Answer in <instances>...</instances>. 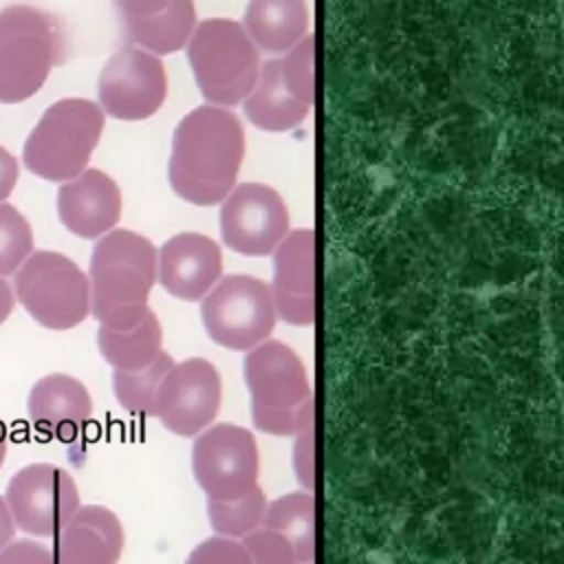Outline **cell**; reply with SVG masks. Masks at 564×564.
I'll list each match as a JSON object with an SVG mask.
<instances>
[{"instance_id":"836d02e7","label":"cell","mask_w":564,"mask_h":564,"mask_svg":"<svg viewBox=\"0 0 564 564\" xmlns=\"http://www.w3.org/2000/svg\"><path fill=\"white\" fill-rule=\"evenodd\" d=\"M7 438H9V432H7V425L0 421V465L7 456Z\"/></svg>"},{"instance_id":"5b68a950","label":"cell","mask_w":564,"mask_h":564,"mask_svg":"<svg viewBox=\"0 0 564 564\" xmlns=\"http://www.w3.org/2000/svg\"><path fill=\"white\" fill-rule=\"evenodd\" d=\"M185 46L194 79L209 106H238L253 90L260 53L240 22L205 20L194 26Z\"/></svg>"},{"instance_id":"d6986e66","label":"cell","mask_w":564,"mask_h":564,"mask_svg":"<svg viewBox=\"0 0 564 564\" xmlns=\"http://www.w3.org/2000/svg\"><path fill=\"white\" fill-rule=\"evenodd\" d=\"M121 520L101 505L79 507L57 531L55 564H117L123 553Z\"/></svg>"},{"instance_id":"52a82bcc","label":"cell","mask_w":564,"mask_h":564,"mask_svg":"<svg viewBox=\"0 0 564 564\" xmlns=\"http://www.w3.org/2000/svg\"><path fill=\"white\" fill-rule=\"evenodd\" d=\"M13 289L29 315L51 330H68L90 313L86 273L57 251L31 253L15 269Z\"/></svg>"},{"instance_id":"2e32d148","label":"cell","mask_w":564,"mask_h":564,"mask_svg":"<svg viewBox=\"0 0 564 564\" xmlns=\"http://www.w3.org/2000/svg\"><path fill=\"white\" fill-rule=\"evenodd\" d=\"M220 247L203 234L183 231L163 242L156 251V280L174 297L203 300L220 280Z\"/></svg>"},{"instance_id":"30bf717a","label":"cell","mask_w":564,"mask_h":564,"mask_svg":"<svg viewBox=\"0 0 564 564\" xmlns=\"http://www.w3.org/2000/svg\"><path fill=\"white\" fill-rule=\"evenodd\" d=\"M192 471L207 500H234L258 487L260 454L253 434L234 423H218L196 434Z\"/></svg>"},{"instance_id":"ac0fdd59","label":"cell","mask_w":564,"mask_h":564,"mask_svg":"<svg viewBox=\"0 0 564 564\" xmlns=\"http://www.w3.org/2000/svg\"><path fill=\"white\" fill-rule=\"evenodd\" d=\"M128 37L148 53L183 48L196 26L194 0H115Z\"/></svg>"},{"instance_id":"484cf974","label":"cell","mask_w":564,"mask_h":564,"mask_svg":"<svg viewBox=\"0 0 564 564\" xmlns=\"http://www.w3.org/2000/svg\"><path fill=\"white\" fill-rule=\"evenodd\" d=\"M33 251V234L26 218L7 203H0V275L13 273Z\"/></svg>"},{"instance_id":"4dcf8cb0","label":"cell","mask_w":564,"mask_h":564,"mask_svg":"<svg viewBox=\"0 0 564 564\" xmlns=\"http://www.w3.org/2000/svg\"><path fill=\"white\" fill-rule=\"evenodd\" d=\"M18 181V161L0 145V200L9 198Z\"/></svg>"},{"instance_id":"277c9868","label":"cell","mask_w":564,"mask_h":564,"mask_svg":"<svg viewBox=\"0 0 564 564\" xmlns=\"http://www.w3.org/2000/svg\"><path fill=\"white\" fill-rule=\"evenodd\" d=\"M64 59V33L55 15L33 4L0 9V104L33 97Z\"/></svg>"},{"instance_id":"e575fe53","label":"cell","mask_w":564,"mask_h":564,"mask_svg":"<svg viewBox=\"0 0 564 564\" xmlns=\"http://www.w3.org/2000/svg\"><path fill=\"white\" fill-rule=\"evenodd\" d=\"M308 564H311V562H308Z\"/></svg>"},{"instance_id":"7402d4cb","label":"cell","mask_w":564,"mask_h":564,"mask_svg":"<svg viewBox=\"0 0 564 564\" xmlns=\"http://www.w3.org/2000/svg\"><path fill=\"white\" fill-rule=\"evenodd\" d=\"M97 344L101 357L115 370H137L152 364L163 352V328L150 308L137 324L128 328L99 326Z\"/></svg>"},{"instance_id":"f1b7e54d","label":"cell","mask_w":564,"mask_h":564,"mask_svg":"<svg viewBox=\"0 0 564 564\" xmlns=\"http://www.w3.org/2000/svg\"><path fill=\"white\" fill-rule=\"evenodd\" d=\"M295 445H293V469L297 480L311 491L313 489V476H315V443H313V423L306 425L295 434Z\"/></svg>"},{"instance_id":"ba28073f","label":"cell","mask_w":564,"mask_h":564,"mask_svg":"<svg viewBox=\"0 0 564 564\" xmlns=\"http://www.w3.org/2000/svg\"><path fill=\"white\" fill-rule=\"evenodd\" d=\"M313 35H306L284 57L260 64L256 86L242 101L247 119L267 132H286L300 126L313 106Z\"/></svg>"},{"instance_id":"4316f807","label":"cell","mask_w":564,"mask_h":564,"mask_svg":"<svg viewBox=\"0 0 564 564\" xmlns=\"http://www.w3.org/2000/svg\"><path fill=\"white\" fill-rule=\"evenodd\" d=\"M251 564H300L293 546L267 527H258L240 542Z\"/></svg>"},{"instance_id":"603a6c76","label":"cell","mask_w":564,"mask_h":564,"mask_svg":"<svg viewBox=\"0 0 564 564\" xmlns=\"http://www.w3.org/2000/svg\"><path fill=\"white\" fill-rule=\"evenodd\" d=\"M282 535L295 551L300 564L313 562L315 553V498L306 491H291L267 505L262 524Z\"/></svg>"},{"instance_id":"6da1fadb","label":"cell","mask_w":564,"mask_h":564,"mask_svg":"<svg viewBox=\"0 0 564 564\" xmlns=\"http://www.w3.org/2000/svg\"><path fill=\"white\" fill-rule=\"evenodd\" d=\"M245 159V128L220 106H200L187 112L172 137L170 185L183 200L209 207L236 185Z\"/></svg>"},{"instance_id":"3957f363","label":"cell","mask_w":564,"mask_h":564,"mask_svg":"<svg viewBox=\"0 0 564 564\" xmlns=\"http://www.w3.org/2000/svg\"><path fill=\"white\" fill-rule=\"evenodd\" d=\"M242 370L251 397V419L260 432L291 436L313 423L311 381L293 348L278 339H264L247 350Z\"/></svg>"},{"instance_id":"8fae6325","label":"cell","mask_w":564,"mask_h":564,"mask_svg":"<svg viewBox=\"0 0 564 564\" xmlns=\"http://www.w3.org/2000/svg\"><path fill=\"white\" fill-rule=\"evenodd\" d=\"M4 500L15 527L35 538H55L82 507L73 476L51 463H33L15 471Z\"/></svg>"},{"instance_id":"9c48e42d","label":"cell","mask_w":564,"mask_h":564,"mask_svg":"<svg viewBox=\"0 0 564 564\" xmlns=\"http://www.w3.org/2000/svg\"><path fill=\"white\" fill-rule=\"evenodd\" d=\"M200 317L207 335L231 350L262 344L278 319L269 284L245 273L220 278L203 297Z\"/></svg>"},{"instance_id":"e0dca14e","label":"cell","mask_w":564,"mask_h":564,"mask_svg":"<svg viewBox=\"0 0 564 564\" xmlns=\"http://www.w3.org/2000/svg\"><path fill=\"white\" fill-rule=\"evenodd\" d=\"M57 216L79 238H101L121 216L119 185L101 170H84L57 192Z\"/></svg>"},{"instance_id":"f546056e","label":"cell","mask_w":564,"mask_h":564,"mask_svg":"<svg viewBox=\"0 0 564 564\" xmlns=\"http://www.w3.org/2000/svg\"><path fill=\"white\" fill-rule=\"evenodd\" d=\"M0 564H55L53 551L35 540H15L0 551Z\"/></svg>"},{"instance_id":"44dd1931","label":"cell","mask_w":564,"mask_h":564,"mask_svg":"<svg viewBox=\"0 0 564 564\" xmlns=\"http://www.w3.org/2000/svg\"><path fill=\"white\" fill-rule=\"evenodd\" d=\"M242 29L267 53H286L308 35L306 0H249Z\"/></svg>"},{"instance_id":"1f68e13d","label":"cell","mask_w":564,"mask_h":564,"mask_svg":"<svg viewBox=\"0 0 564 564\" xmlns=\"http://www.w3.org/2000/svg\"><path fill=\"white\" fill-rule=\"evenodd\" d=\"M13 533H15V522H13V516L7 507V500L0 496V551L13 540Z\"/></svg>"},{"instance_id":"d6a6232c","label":"cell","mask_w":564,"mask_h":564,"mask_svg":"<svg viewBox=\"0 0 564 564\" xmlns=\"http://www.w3.org/2000/svg\"><path fill=\"white\" fill-rule=\"evenodd\" d=\"M13 306H15V297H13V291H11L9 282L0 278V324H2V322H4L9 315H11Z\"/></svg>"},{"instance_id":"8992f818","label":"cell","mask_w":564,"mask_h":564,"mask_svg":"<svg viewBox=\"0 0 564 564\" xmlns=\"http://www.w3.org/2000/svg\"><path fill=\"white\" fill-rule=\"evenodd\" d=\"M104 110L82 97H66L44 110L26 137L22 161L29 172L46 181L79 176L104 132Z\"/></svg>"},{"instance_id":"4fadbf2b","label":"cell","mask_w":564,"mask_h":564,"mask_svg":"<svg viewBox=\"0 0 564 564\" xmlns=\"http://www.w3.org/2000/svg\"><path fill=\"white\" fill-rule=\"evenodd\" d=\"M99 108L121 121H141L152 117L165 101L167 75L159 55L139 46L117 51L101 68Z\"/></svg>"},{"instance_id":"5bb4252c","label":"cell","mask_w":564,"mask_h":564,"mask_svg":"<svg viewBox=\"0 0 564 564\" xmlns=\"http://www.w3.org/2000/svg\"><path fill=\"white\" fill-rule=\"evenodd\" d=\"M225 245L242 256H269L289 234L284 198L264 183H240L220 200Z\"/></svg>"},{"instance_id":"ffe728a7","label":"cell","mask_w":564,"mask_h":564,"mask_svg":"<svg viewBox=\"0 0 564 564\" xmlns=\"http://www.w3.org/2000/svg\"><path fill=\"white\" fill-rule=\"evenodd\" d=\"M26 412L42 434L70 441L90 421L93 399L79 379L64 372H51L33 383Z\"/></svg>"},{"instance_id":"cb8c5ba5","label":"cell","mask_w":564,"mask_h":564,"mask_svg":"<svg viewBox=\"0 0 564 564\" xmlns=\"http://www.w3.org/2000/svg\"><path fill=\"white\" fill-rule=\"evenodd\" d=\"M174 359L167 352H161L152 364L137 370H115L112 390L121 408L134 414H152L154 397L163 375L172 368Z\"/></svg>"},{"instance_id":"83f0119b","label":"cell","mask_w":564,"mask_h":564,"mask_svg":"<svg viewBox=\"0 0 564 564\" xmlns=\"http://www.w3.org/2000/svg\"><path fill=\"white\" fill-rule=\"evenodd\" d=\"M185 564H251V560L238 540L214 535L194 546Z\"/></svg>"},{"instance_id":"d4e9b609","label":"cell","mask_w":564,"mask_h":564,"mask_svg":"<svg viewBox=\"0 0 564 564\" xmlns=\"http://www.w3.org/2000/svg\"><path fill=\"white\" fill-rule=\"evenodd\" d=\"M267 509L264 491L253 487L249 494L234 500H207V516L214 531L223 538H245L253 529L262 524V516Z\"/></svg>"},{"instance_id":"7a4b0ae2","label":"cell","mask_w":564,"mask_h":564,"mask_svg":"<svg viewBox=\"0 0 564 564\" xmlns=\"http://www.w3.org/2000/svg\"><path fill=\"white\" fill-rule=\"evenodd\" d=\"M156 282L154 245L130 229L104 234L90 256V313L106 328H128L148 311Z\"/></svg>"},{"instance_id":"9a60e30c","label":"cell","mask_w":564,"mask_h":564,"mask_svg":"<svg viewBox=\"0 0 564 564\" xmlns=\"http://www.w3.org/2000/svg\"><path fill=\"white\" fill-rule=\"evenodd\" d=\"M271 297L275 315L293 326L315 319V234L295 229L273 251Z\"/></svg>"},{"instance_id":"7c38bea8","label":"cell","mask_w":564,"mask_h":564,"mask_svg":"<svg viewBox=\"0 0 564 564\" xmlns=\"http://www.w3.org/2000/svg\"><path fill=\"white\" fill-rule=\"evenodd\" d=\"M223 401V381L216 366L207 359L192 357L163 375L154 412L165 430L176 436H196L214 423Z\"/></svg>"}]
</instances>
